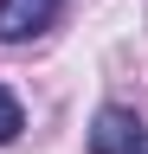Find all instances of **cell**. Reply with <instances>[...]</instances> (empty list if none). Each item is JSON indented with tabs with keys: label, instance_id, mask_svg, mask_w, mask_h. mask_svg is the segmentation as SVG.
Listing matches in <instances>:
<instances>
[{
	"label": "cell",
	"instance_id": "obj_1",
	"mask_svg": "<svg viewBox=\"0 0 148 154\" xmlns=\"http://www.w3.org/2000/svg\"><path fill=\"white\" fill-rule=\"evenodd\" d=\"M90 154H148V128L135 109H97V122H90Z\"/></svg>",
	"mask_w": 148,
	"mask_h": 154
},
{
	"label": "cell",
	"instance_id": "obj_3",
	"mask_svg": "<svg viewBox=\"0 0 148 154\" xmlns=\"http://www.w3.org/2000/svg\"><path fill=\"white\" fill-rule=\"evenodd\" d=\"M20 128H26V109H20V96H13L7 84H0V148H7Z\"/></svg>",
	"mask_w": 148,
	"mask_h": 154
},
{
	"label": "cell",
	"instance_id": "obj_2",
	"mask_svg": "<svg viewBox=\"0 0 148 154\" xmlns=\"http://www.w3.org/2000/svg\"><path fill=\"white\" fill-rule=\"evenodd\" d=\"M65 0H0V45H26L58 19Z\"/></svg>",
	"mask_w": 148,
	"mask_h": 154
}]
</instances>
